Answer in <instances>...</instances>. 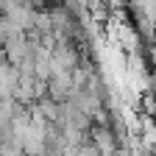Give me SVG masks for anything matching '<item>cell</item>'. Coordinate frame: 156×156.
Masks as SVG:
<instances>
[{
  "label": "cell",
  "mask_w": 156,
  "mask_h": 156,
  "mask_svg": "<svg viewBox=\"0 0 156 156\" xmlns=\"http://www.w3.org/2000/svg\"><path fill=\"white\" fill-rule=\"evenodd\" d=\"M28 3H42V0H28Z\"/></svg>",
  "instance_id": "2"
},
{
  "label": "cell",
  "mask_w": 156,
  "mask_h": 156,
  "mask_svg": "<svg viewBox=\"0 0 156 156\" xmlns=\"http://www.w3.org/2000/svg\"><path fill=\"white\" fill-rule=\"evenodd\" d=\"M92 148L98 156H117L120 153V140L109 126H95L92 128Z\"/></svg>",
  "instance_id": "1"
}]
</instances>
